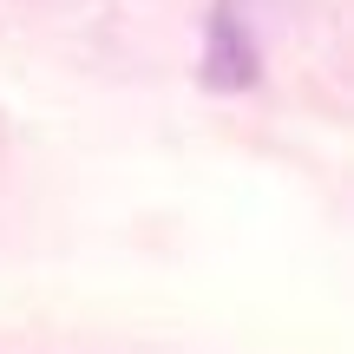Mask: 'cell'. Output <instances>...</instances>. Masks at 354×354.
Segmentation results:
<instances>
[{
    "label": "cell",
    "instance_id": "obj_1",
    "mask_svg": "<svg viewBox=\"0 0 354 354\" xmlns=\"http://www.w3.org/2000/svg\"><path fill=\"white\" fill-rule=\"evenodd\" d=\"M203 79L223 92L250 86L256 79V39L243 33L236 20V0H216V20H210V53H203Z\"/></svg>",
    "mask_w": 354,
    "mask_h": 354
}]
</instances>
